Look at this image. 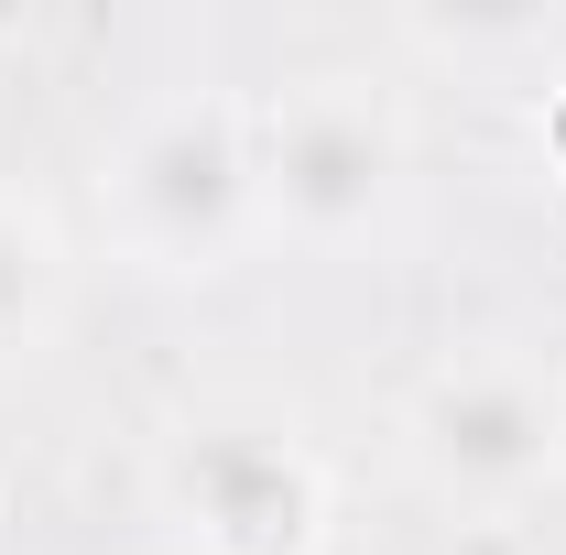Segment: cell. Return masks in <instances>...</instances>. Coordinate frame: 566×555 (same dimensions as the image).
<instances>
[{
    "label": "cell",
    "mask_w": 566,
    "mask_h": 555,
    "mask_svg": "<svg viewBox=\"0 0 566 555\" xmlns=\"http://www.w3.org/2000/svg\"><path fill=\"white\" fill-rule=\"evenodd\" d=\"M98 197H109L120 240L153 273H218L240 251V229H251V197H262L251 121L229 98H164L120 132Z\"/></svg>",
    "instance_id": "cell-1"
},
{
    "label": "cell",
    "mask_w": 566,
    "mask_h": 555,
    "mask_svg": "<svg viewBox=\"0 0 566 555\" xmlns=\"http://www.w3.org/2000/svg\"><path fill=\"white\" fill-rule=\"evenodd\" d=\"M164 501L208 555H316L327 469L273 404H197L164 436Z\"/></svg>",
    "instance_id": "cell-2"
},
{
    "label": "cell",
    "mask_w": 566,
    "mask_h": 555,
    "mask_svg": "<svg viewBox=\"0 0 566 555\" xmlns=\"http://www.w3.org/2000/svg\"><path fill=\"white\" fill-rule=\"evenodd\" d=\"M403 436H415L436 490L491 501V490H523L566 458V381L523 370V359H458L415 392Z\"/></svg>",
    "instance_id": "cell-4"
},
{
    "label": "cell",
    "mask_w": 566,
    "mask_h": 555,
    "mask_svg": "<svg viewBox=\"0 0 566 555\" xmlns=\"http://www.w3.org/2000/svg\"><path fill=\"white\" fill-rule=\"evenodd\" d=\"M55 305H66V240H55V218L0 197V359L44 338Z\"/></svg>",
    "instance_id": "cell-5"
},
{
    "label": "cell",
    "mask_w": 566,
    "mask_h": 555,
    "mask_svg": "<svg viewBox=\"0 0 566 555\" xmlns=\"http://www.w3.org/2000/svg\"><path fill=\"white\" fill-rule=\"evenodd\" d=\"M251 164H262V208L294 240H359L370 218L392 208L403 132H392V109L359 76H305V87H283L262 109Z\"/></svg>",
    "instance_id": "cell-3"
}]
</instances>
